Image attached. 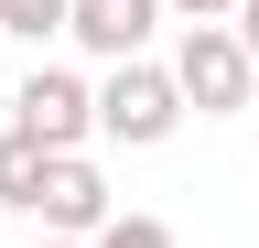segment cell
Returning <instances> with one entry per match:
<instances>
[{
    "instance_id": "6da1fadb",
    "label": "cell",
    "mask_w": 259,
    "mask_h": 248,
    "mask_svg": "<svg viewBox=\"0 0 259 248\" xmlns=\"http://www.w3.org/2000/svg\"><path fill=\"white\" fill-rule=\"evenodd\" d=\"M162 65L184 86V119H248L259 108V54L238 43V22H184Z\"/></svg>"
},
{
    "instance_id": "7a4b0ae2",
    "label": "cell",
    "mask_w": 259,
    "mask_h": 248,
    "mask_svg": "<svg viewBox=\"0 0 259 248\" xmlns=\"http://www.w3.org/2000/svg\"><path fill=\"white\" fill-rule=\"evenodd\" d=\"M184 130V86L162 54H130V65L97 76V140H119V151H162Z\"/></svg>"
},
{
    "instance_id": "3957f363",
    "label": "cell",
    "mask_w": 259,
    "mask_h": 248,
    "mask_svg": "<svg viewBox=\"0 0 259 248\" xmlns=\"http://www.w3.org/2000/svg\"><path fill=\"white\" fill-rule=\"evenodd\" d=\"M11 130L44 140V151H87V140H97V86H87L76 65H32V76L11 86Z\"/></svg>"
},
{
    "instance_id": "277c9868",
    "label": "cell",
    "mask_w": 259,
    "mask_h": 248,
    "mask_svg": "<svg viewBox=\"0 0 259 248\" xmlns=\"http://www.w3.org/2000/svg\"><path fill=\"white\" fill-rule=\"evenodd\" d=\"M32 216H44V237H97L119 216V194H108V173L87 162V151H54L44 162V194H32Z\"/></svg>"
},
{
    "instance_id": "5b68a950",
    "label": "cell",
    "mask_w": 259,
    "mask_h": 248,
    "mask_svg": "<svg viewBox=\"0 0 259 248\" xmlns=\"http://www.w3.org/2000/svg\"><path fill=\"white\" fill-rule=\"evenodd\" d=\"M151 33H162V0H76V11H65V43L97 54V65L151 54Z\"/></svg>"
},
{
    "instance_id": "8992f818",
    "label": "cell",
    "mask_w": 259,
    "mask_h": 248,
    "mask_svg": "<svg viewBox=\"0 0 259 248\" xmlns=\"http://www.w3.org/2000/svg\"><path fill=\"white\" fill-rule=\"evenodd\" d=\"M44 162H54L44 140H22V130H0V205H11V216H32V194H44Z\"/></svg>"
},
{
    "instance_id": "52a82bcc",
    "label": "cell",
    "mask_w": 259,
    "mask_h": 248,
    "mask_svg": "<svg viewBox=\"0 0 259 248\" xmlns=\"http://www.w3.org/2000/svg\"><path fill=\"white\" fill-rule=\"evenodd\" d=\"M65 11H76V0H0V33H11V43H54Z\"/></svg>"
},
{
    "instance_id": "ba28073f",
    "label": "cell",
    "mask_w": 259,
    "mask_h": 248,
    "mask_svg": "<svg viewBox=\"0 0 259 248\" xmlns=\"http://www.w3.org/2000/svg\"><path fill=\"white\" fill-rule=\"evenodd\" d=\"M87 248H173V227H162V216H141V205H130V216H108V227H97Z\"/></svg>"
},
{
    "instance_id": "9c48e42d",
    "label": "cell",
    "mask_w": 259,
    "mask_h": 248,
    "mask_svg": "<svg viewBox=\"0 0 259 248\" xmlns=\"http://www.w3.org/2000/svg\"><path fill=\"white\" fill-rule=\"evenodd\" d=\"M173 22H238V0H162Z\"/></svg>"
},
{
    "instance_id": "30bf717a",
    "label": "cell",
    "mask_w": 259,
    "mask_h": 248,
    "mask_svg": "<svg viewBox=\"0 0 259 248\" xmlns=\"http://www.w3.org/2000/svg\"><path fill=\"white\" fill-rule=\"evenodd\" d=\"M238 43H248V54H259V0H238Z\"/></svg>"
},
{
    "instance_id": "8fae6325",
    "label": "cell",
    "mask_w": 259,
    "mask_h": 248,
    "mask_svg": "<svg viewBox=\"0 0 259 248\" xmlns=\"http://www.w3.org/2000/svg\"><path fill=\"white\" fill-rule=\"evenodd\" d=\"M32 248H87V237H32Z\"/></svg>"
},
{
    "instance_id": "7c38bea8",
    "label": "cell",
    "mask_w": 259,
    "mask_h": 248,
    "mask_svg": "<svg viewBox=\"0 0 259 248\" xmlns=\"http://www.w3.org/2000/svg\"><path fill=\"white\" fill-rule=\"evenodd\" d=\"M0 54H11V33H0Z\"/></svg>"
},
{
    "instance_id": "4fadbf2b",
    "label": "cell",
    "mask_w": 259,
    "mask_h": 248,
    "mask_svg": "<svg viewBox=\"0 0 259 248\" xmlns=\"http://www.w3.org/2000/svg\"><path fill=\"white\" fill-rule=\"evenodd\" d=\"M248 130H259V108H248Z\"/></svg>"
}]
</instances>
